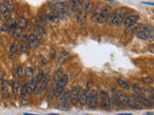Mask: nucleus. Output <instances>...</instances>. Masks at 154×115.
<instances>
[{
    "label": "nucleus",
    "mask_w": 154,
    "mask_h": 115,
    "mask_svg": "<svg viewBox=\"0 0 154 115\" xmlns=\"http://www.w3.org/2000/svg\"><path fill=\"white\" fill-rule=\"evenodd\" d=\"M26 87V93L27 94H31V93H34L35 87H36V78L32 77L31 80L29 81V83L25 86Z\"/></svg>",
    "instance_id": "dca6fc26"
},
{
    "label": "nucleus",
    "mask_w": 154,
    "mask_h": 115,
    "mask_svg": "<svg viewBox=\"0 0 154 115\" xmlns=\"http://www.w3.org/2000/svg\"><path fill=\"white\" fill-rule=\"evenodd\" d=\"M116 93H117L116 95L117 97V99L119 100L120 103H122L123 105H126L127 107H131V108H137V110H141L140 105H139L136 102L133 101V100L127 94H126V93L122 91V90H117Z\"/></svg>",
    "instance_id": "f03ea898"
},
{
    "label": "nucleus",
    "mask_w": 154,
    "mask_h": 115,
    "mask_svg": "<svg viewBox=\"0 0 154 115\" xmlns=\"http://www.w3.org/2000/svg\"><path fill=\"white\" fill-rule=\"evenodd\" d=\"M87 101H88V93H87V90L81 88L78 103H79L80 105H85L87 104Z\"/></svg>",
    "instance_id": "aec40b11"
},
{
    "label": "nucleus",
    "mask_w": 154,
    "mask_h": 115,
    "mask_svg": "<svg viewBox=\"0 0 154 115\" xmlns=\"http://www.w3.org/2000/svg\"><path fill=\"white\" fill-rule=\"evenodd\" d=\"M126 14H127V9L123 7L119 8L110 14L108 20H110V23L112 25L119 27L123 23V20L126 17Z\"/></svg>",
    "instance_id": "f257e3e1"
},
{
    "label": "nucleus",
    "mask_w": 154,
    "mask_h": 115,
    "mask_svg": "<svg viewBox=\"0 0 154 115\" xmlns=\"http://www.w3.org/2000/svg\"><path fill=\"white\" fill-rule=\"evenodd\" d=\"M49 81H50V75L47 74L46 76H44V78L43 84H41V92L47 88V86H48V84H49Z\"/></svg>",
    "instance_id": "a878e982"
},
{
    "label": "nucleus",
    "mask_w": 154,
    "mask_h": 115,
    "mask_svg": "<svg viewBox=\"0 0 154 115\" xmlns=\"http://www.w3.org/2000/svg\"><path fill=\"white\" fill-rule=\"evenodd\" d=\"M9 14H10V12L8 11L5 3L0 2V18H1V20L7 19L9 17Z\"/></svg>",
    "instance_id": "ddd939ff"
},
{
    "label": "nucleus",
    "mask_w": 154,
    "mask_h": 115,
    "mask_svg": "<svg viewBox=\"0 0 154 115\" xmlns=\"http://www.w3.org/2000/svg\"><path fill=\"white\" fill-rule=\"evenodd\" d=\"M17 25H19L20 28H25L28 25V21H27L25 17H20L19 19V22H17Z\"/></svg>",
    "instance_id": "c85d7f7f"
},
{
    "label": "nucleus",
    "mask_w": 154,
    "mask_h": 115,
    "mask_svg": "<svg viewBox=\"0 0 154 115\" xmlns=\"http://www.w3.org/2000/svg\"><path fill=\"white\" fill-rule=\"evenodd\" d=\"M14 35H15V38H20V36L22 35V28H20V27H17V28L15 30Z\"/></svg>",
    "instance_id": "473e14b6"
},
{
    "label": "nucleus",
    "mask_w": 154,
    "mask_h": 115,
    "mask_svg": "<svg viewBox=\"0 0 154 115\" xmlns=\"http://www.w3.org/2000/svg\"><path fill=\"white\" fill-rule=\"evenodd\" d=\"M117 84H119V86L122 87V88L123 89H126V90H128V89H130V86H129V84L128 83H126V81L124 80H122V79H117Z\"/></svg>",
    "instance_id": "bb28decb"
},
{
    "label": "nucleus",
    "mask_w": 154,
    "mask_h": 115,
    "mask_svg": "<svg viewBox=\"0 0 154 115\" xmlns=\"http://www.w3.org/2000/svg\"><path fill=\"white\" fill-rule=\"evenodd\" d=\"M40 21L41 23H43V25L46 26L48 23H49V21H48V16L46 13H44V12H41V14H40Z\"/></svg>",
    "instance_id": "cd10ccee"
},
{
    "label": "nucleus",
    "mask_w": 154,
    "mask_h": 115,
    "mask_svg": "<svg viewBox=\"0 0 154 115\" xmlns=\"http://www.w3.org/2000/svg\"><path fill=\"white\" fill-rule=\"evenodd\" d=\"M112 14V8L110 6L105 5L103 7H101L99 9V11L97 12V18H96V22L97 23H105L109 18L110 14Z\"/></svg>",
    "instance_id": "7ed1b4c3"
},
{
    "label": "nucleus",
    "mask_w": 154,
    "mask_h": 115,
    "mask_svg": "<svg viewBox=\"0 0 154 115\" xmlns=\"http://www.w3.org/2000/svg\"><path fill=\"white\" fill-rule=\"evenodd\" d=\"M28 42H29V47L31 48V50H37L40 47V42H39L35 34H31L29 36Z\"/></svg>",
    "instance_id": "f8f14e48"
},
{
    "label": "nucleus",
    "mask_w": 154,
    "mask_h": 115,
    "mask_svg": "<svg viewBox=\"0 0 154 115\" xmlns=\"http://www.w3.org/2000/svg\"><path fill=\"white\" fill-rule=\"evenodd\" d=\"M90 108H95L98 105V93L95 90H90V94L88 95V101H87Z\"/></svg>",
    "instance_id": "423d86ee"
},
{
    "label": "nucleus",
    "mask_w": 154,
    "mask_h": 115,
    "mask_svg": "<svg viewBox=\"0 0 154 115\" xmlns=\"http://www.w3.org/2000/svg\"><path fill=\"white\" fill-rule=\"evenodd\" d=\"M55 57H56V50L54 49V48H51V50H50V60H53L54 59H55Z\"/></svg>",
    "instance_id": "4c0bfd02"
},
{
    "label": "nucleus",
    "mask_w": 154,
    "mask_h": 115,
    "mask_svg": "<svg viewBox=\"0 0 154 115\" xmlns=\"http://www.w3.org/2000/svg\"><path fill=\"white\" fill-rule=\"evenodd\" d=\"M139 19H140V16L138 14H131V16H126L124 18V20H123V25L127 28V27H130L137 23V21Z\"/></svg>",
    "instance_id": "9b49d317"
},
{
    "label": "nucleus",
    "mask_w": 154,
    "mask_h": 115,
    "mask_svg": "<svg viewBox=\"0 0 154 115\" xmlns=\"http://www.w3.org/2000/svg\"><path fill=\"white\" fill-rule=\"evenodd\" d=\"M96 18H97V12H93L92 16V21H96Z\"/></svg>",
    "instance_id": "a19ab883"
},
{
    "label": "nucleus",
    "mask_w": 154,
    "mask_h": 115,
    "mask_svg": "<svg viewBox=\"0 0 154 115\" xmlns=\"http://www.w3.org/2000/svg\"><path fill=\"white\" fill-rule=\"evenodd\" d=\"M58 107L61 110L69 108V91H64L58 97Z\"/></svg>",
    "instance_id": "39448f33"
},
{
    "label": "nucleus",
    "mask_w": 154,
    "mask_h": 115,
    "mask_svg": "<svg viewBox=\"0 0 154 115\" xmlns=\"http://www.w3.org/2000/svg\"><path fill=\"white\" fill-rule=\"evenodd\" d=\"M87 20V14L84 10H79L77 12V23L80 25H83Z\"/></svg>",
    "instance_id": "6ab92c4d"
},
{
    "label": "nucleus",
    "mask_w": 154,
    "mask_h": 115,
    "mask_svg": "<svg viewBox=\"0 0 154 115\" xmlns=\"http://www.w3.org/2000/svg\"><path fill=\"white\" fill-rule=\"evenodd\" d=\"M131 99L134 100V101L137 103L138 105L139 104L143 105H144V107H153V104L149 101L148 99L144 98V97H143V96H140V95L136 94V93H133V94L131 95Z\"/></svg>",
    "instance_id": "0eeeda50"
},
{
    "label": "nucleus",
    "mask_w": 154,
    "mask_h": 115,
    "mask_svg": "<svg viewBox=\"0 0 154 115\" xmlns=\"http://www.w3.org/2000/svg\"><path fill=\"white\" fill-rule=\"evenodd\" d=\"M17 50L19 51V52H21V53H23V52H26L27 51V44L25 43V42H20L19 43V45L17 46Z\"/></svg>",
    "instance_id": "2f4dec72"
},
{
    "label": "nucleus",
    "mask_w": 154,
    "mask_h": 115,
    "mask_svg": "<svg viewBox=\"0 0 154 115\" xmlns=\"http://www.w3.org/2000/svg\"><path fill=\"white\" fill-rule=\"evenodd\" d=\"M84 6V12L86 14L93 13V9H95V3L92 1H87L83 4Z\"/></svg>",
    "instance_id": "412c9836"
},
{
    "label": "nucleus",
    "mask_w": 154,
    "mask_h": 115,
    "mask_svg": "<svg viewBox=\"0 0 154 115\" xmlns=\"http://www.w3.org/2000/svg\"><path fill=\"white\" fill-rule=\"evenodd\" d=\"M34 31H35V36L37 37L38 40H40V39L43 38L44 36L45 35L44 28L41 25H38V24H36V25L34 26Z\"/></svg>",
    "instance_id": "f3484780"
},
{
    "label": "nucleus",
    "mask_w": 154,
    "mask_h": 115,
    "mask_svg": "<svg viewBox=\"0 0 154 115\" xmlns=\"http://www.w3.org/2000/svg\"><path fill=\"white\" fill-rule=\"evenodd\" d=\"M17 51V44L16 43H13V44L11 45V47H10V52H11V54H16Z\"/></svg>",
    "instance_id": "c9c22d12"
},
{
    "label": "nucleus",
    "mask_w": 154,
    "mask_h": 115,
    "mask_svg": "<svg viewBox=\"0 0 154 115\" xmlns=\"http://www.w3.org/2000/svg\"><path fill=\"white\" fill-rule=\"evenodd\" d=\"M40 59H41V63H43L44 65H46L47 64V60H46V57H45L44 55H40Z\"/></svg>",
    "instance_id": "58836bf2"
},
{
    "label": "nucleus",
    "mask_w": 154,
    "mask_h": 115,
    "mask_svg": "<svg viewBox=\"0 0 154 115\" xmlns=\"http://www.w3.org/2000/svg\"><path fill=\"white\" fill-rule=\"evenodd\" d=\"M20 38L22 39L23 42L25 41V40H28V37H27V35L26 34H23V33H22V35L20 36Z\"/></svg>",
    "instance_id": "79ce46f5"
},
{
    "label": "nucleus",
    "mask_w": 154,
    "mask_h": 115,
    "mask_svg": "<svg viewBox=\"0 0 154 115\" xmlns=\"http://www.w3.org/2000/svg\"><path fill=\"white\" fill-rule=\"evenodd\" d=\"M142 3H143V4H146V5H151V6L154 5L153 2H142Z\"/></svg>",
    "instance_id": "c03bdc74"
},
{
    "label": "nucleus",
    "mask_w": 154,
    "mask_h": 115,
    "mask_svg": "<svg viewBox=\"0 0 154 115\" xmlns=\"http://www.w3.org/2000/svg\"><path fill=\"white\" fill-rule=\"evenodd\" d=\"M81 91L80 86H74L69 92V101L72 105H77L78 100H79V95Z\"/></svg>",
    "instance_id": "9d476101"
},
{
    "label": "nucleus",
    "mask_w": 154,
    "mask_h": 115,
    "mask_svg": "<svg viewBox=\"0 0 154 115\" xmlns=\"http://www.w3.org/2000/svg\"><path fill=\"white\" fill-rule=\"evenodd\" d=\"M46 115H58V114H55V113H50V114H46Z\"/></svg>",
    "instance_id": "de8ad7c7"
},
{
    "label": "nucleus",
    "mask_w": 154,
    "mask_h": 115,
    "mask_svg": "<svg viewBox=\"0 0 154 115\" xmlns=\"http://www.w3.org/2000/svg\"><path fill=\"white\" fill-rule=\"evenodd\" d=\"M153 47H154L153 44H150L149 45V51H150V53H153Z\"/></svg>",
    "instance_id": "a18cd8bd"
},
{
    "label": "nucleus",
    "mask_w": 154,
    "mask_h": 115,
    "mask_svg": "<svg viewBox=\"0 0 154 115\" xmlns=\"http://www.w3.org/2000/svg\"><path fill=\"white\" fill-rule=\"evenodd\" d=\"M1 91L3 98H8L9 97V88H10V84L7 80H2L1 83Z\"/></svg>",
    "instance_id": "4468645a"
},
{
    "label": "nucleus",
    "mask_w": 154,
    "mask_h": 115,
    "mask_svg": "<svg viewBox=\"0 0 154 115\" xmlns=\"http://www.w3.org/2000/svg\"><path fill=\"white\" fill-rule=\"evenodd\" d=\"M64 76V68L63 67H59L56 70V72L54 73V83H53V88H55L57 83L61 80V78Z\"/></svg>",
    "instance_id": "2eb2a0df"
},
{
    "label": "nucleus",
    "mask_w": 154,
    "mask_h": 115,
    "mask_svg": "<svg viewBox=\"0 0 154 115\" xmlns=\"http://www.w3.org/2000/svg\"><path fill=\"white\" fill-rule=\"evenodd\" d=\"M17 26H19V25H17V22H14V23L10 26V30H12V31H15V30L17 28Z\"/></svg>",
    "instance_id": "ea45409f"
},
{
    "label": "nucleus",
    "mask_w": 154,
    "mask_h": 115,
    "mask_svg": "<svg viewBox=\"0 0 154 115\" xmlns=\"http://www.w3.org/2000/svg\"><path fill=\"white\" fill-rule=\"evenodd\" d=\"M141 81H143V83L147 84H153L152 79H151V78H149V77H147V78H142V79H141Z\"/></svg>",
    "instance_id": "f704fd0d"
},
{
    "label": "nucleus",
    "mask_w": 154,
    "mask_h": 115,
    "mask_svg": "<svg viewBox=\"0 0 154 115\" xmlns=\"http://www.w3.org/2000/svg\"><path fill=\"white\" fill-rule=\"evenodd\" d=\"M117 115H132L130 113H122V114H117Z\"/></svg>",
    "instance_id": "49530a36"
},
{
    "label": "nucleus",
    "mask_w": 154,
    "mask_h": 115,
    "mask_svg": "<svg viewBox=\"0 0 154 115\" xmlns=\"http://www.w3.org/2000/svg\"><path fill=\"white\" fill-rule=\"evenodd\" d=\"M111 104H113L116 107H119V108H124V105H123L122 103H120V101L119 99H117V97L116 94H113L111 96Z\"/></svg>",
    "instance_id": "5701e85b"
},
{
    "label": "nucleus",
    "mask_w": 154,
    "mask_h": 115,
    "mask_svg": "<svg viewBox=\"0 0 154 115\" xmlns=\"http://www.w3.org/2000/svg\"><path fill=\"white\" fill-rule=\"evenodd\" d=\"M68 57V53L66 52V51H62L61 53H60V56H59V59H58V65H61L64 63L65 60Z\"/></svg>",
    "instance_id": "393cba45"
},
{
    "label": "nucleus",
    "mask_w": 154,
    "mask_h": 115,
    "mask_svg": "<svg viewBox=\"0 0 154 115\" xmlns=\"http://www.w3.org/2000/svg\"><path fill=\"white\" fill-rule=\"evenodd\" d=\"M9 30H10V26H9L8 23H4L2 25V28H1V31L2 32H8Z\"/></svg>",
    "instance_id": "e433bc0d"
},
{
    "label": "nucleus",
    "mask_w": 154,
    "mask_h": 115,
    "mask_svg": "<svg viewBox=\"0 0 154 115\" xmlns=\"http://www.w3.org/2000/svg\"><path fill=\"white\" fill-rule=\"evenodd\" d=\"M5 5L6 7H7L8 11L10 12V13H13L15 8H14V1H11V0H9V1H5Z\"/></svg>",
    "instance_id": "7c9ffc66"
},
{
    "label": "nucleus",
    "mask_w": 154,
    "mask_h": 115,
    "mask_svg": "<svg viewBox=\"0 0 154 115\" xmlns=\"http://www.w3.org/2000/svg\"><path fill=\"white\" fill-rule=\"evenodd\" d=\"M50 8L52 9V11H56L57 13H64L68 10V3L65 1L54 2L52 5H50Z\"/></svg>",
    "instance_id": "1a4fd4ad"
},
{
    "label": "nucleus",
    "mask_w": 154,
    "mask_h": 115,
    "mask_svg": "<svg viewBox=\"0 0 154 115\" xmlns=\"http://www.w3.org/2000/svg\"><path fill=\"white\" fill-rule=\"evenodd\" d=\"M47 16H48V21H49V22H54V23L58 22L59 16L56 11H51V13L48 14Z\"/></svg>",
    "instance_id": "b1692460"
},
{
    "label": "nucleus",
    "mask_w": 154,
    "mask_h": 115,
    "mask_svg": "<svg viewBox=\"0 0 154 115\" xmlns=\"http://www.w3.org/2000/svg\"><path fill=\"white\" fill-rule=\"evenodd\" d=\"M81 3L82 2H80V1H69L68 3V7L71 12H73V13H77V12L79 11L80 6L82 5Z\"/></svg>",
    "instance_id": "a211bd4d"
},
{
    "label": "nucleus",
    "mask_w": 154,
    "mask_h": 115,
    "mask_svg": "<svg viewBox=\"0 0 154 115\" xmlns=\"http://www.w3.org/2000/svg\"><path fill=\"white\" fill-rule=\"evenodd\" d=\"M88 89L89 90L92 89V81H88Z\"/></svg>",
    "instance_id": "37998d69"
},
{
    "label": "nucleus",
    "mask_w": 154,
    "mask_h": 115,
    "mask_svg": "<svg viewBox=\"0 0 154 115\" xmlns=\"http://www.w3.org/2000/svg\"><path fill=\"white\" fill-rule=\"evenodd\" d=\"M98 97H100V100H101V104H102V107L104 108V110H109L110 107H111V100H110V96L108 95V93L106 91H104V90H101L100 92H99Z\"/></svg>",
    "instance_id": "6e6552de"
},
{
    "label": "nucleus",
    "mask_w": 154,
    "mask_h": 115,
    "mask_svg": "<svg viewBox=\"0 0 154 115\" xmlns=\"http://www.w3.org/2000/svg\"><path fill=\"white\" fill-rule=\"evenodd\" d=\"M25 73H26V76L27 77H32L33 74H34V70H33L32 67L28 66V67L26 68V70H25Z\"/></svg>",
    "instance_id": "72a5a7b5"
},
{
    "label": "nucleus",
    "mask_w": 154,
    "mask_h": 115,
    "mask_svg": "<svg viewBox=\"0 0 154 115\" xmlns=\"http://www.w3.org/2000/svg\"><path fill=\"white\" fill-rule=\"evenodd\" d=\"M140 26H141V24H134V25H132L130 27H127V28L125 29V35L126 36H130L132 35L133 33H135V32H137L140 30Z\"/></svg>",
    "instance_id": "4be33fe9"
},
{
    "label": "nucleus",
    "mask_w": 154,
    "mask_h": 115,
    "mask_svg": "<svg viewBox=\"0 0 154 115\" xmlns=\"http://www.w3.org/2000/svg\"><path fill=\"white\" fill-rule=\"evenodd\" d=\"M68 75L64 74V76H63L61 78V80L57 83L55 88H54V96H55L56 98H58V97L64 92V89L66 86V84H68Z\"/></svg>",
    "instance_id": "20e7f679"
},
{
    "label": "nucleus",
    "mask_w": 154,
    "mask_h": 115,
    "mask_svg": "<svg viewBox=\"0 0 154 115\" xmlns=\"http://www.w3.org/2000/svg\"><path fill=\"white\" fill-rule=\"evenodd\" d=\"M15 76L17 79H20L23 77V67L22 66H19L17 69L16 70V73H15Z\"/></svg>",
    "instance_id": "c756f323"
}]
</instances>
